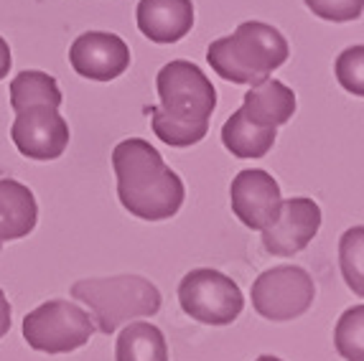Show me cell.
Listing matches in <instances>:
<instances>
[{"label":"cell","mask_w":364,"mask_h":361,"mask_svg":"<svg viewBox=\"0 0 364 361\" xmlns=\"http://www.w3.org/2000/svg\"><path fill=\"white\" fill-rule=\"evenodd\" d=\"M117 199L133 217L164 222L176 217L186 199L183 180L166 166L164 156L143 138H128L112 151Z\"/></svg>","instance_id":"1"},{"label":"cell","mask_w":364,"mask_h":361,"mask_svg":"<svg viewBox=\"0 0 364 361\" xmlns=\"http://www.w3.org/2000/svg\"><path fill=\"white\" fill-rule=\"evenodd\" d=\"M286 36L278 28L260 21H245L232 36L209 43L207 61L222 79L232 85H260L288 61Z\"/></svg>","instance_id":"2"},{"label":"cell","mask_w":364,"mask_h":361,"mask_svg":"<svg viewBox=\"0 0 364 361\" xmlns=\"http://www.w3.org/2000/svg\"><path fill=\"white\" fill-rule=\"evenodd\" d=\"M72 298L90 308L100 333H115L122 323L156 316L161 311V290L140 275L87 277L72 285Z\"/></svg>","instance_id":"3"},{"label":"cell","mask_w":364,"mask_h":361,"mask_svg":"<svg viewBox=\"0 0 364 361\" xmlns=\"http://www.w3.org/2000/svg\"><path fill=\"white\" fill-rule=\"evenodd\" d=\"M95 333L90 313H85L77 303L49 301L33 308L23 318V338L33 351L41 354H69L82 349Z\"/></svg>","instance_id":"4"},{"label":"cell","mask_w":364,"mask_h":361,"mask_svg":"<svg viewBox=\"0 0 364 361\" xmlns=\"http://www.w3.org/2000/svg\"><path fill=\"white\" fill-rule=\"evenodd\" d=\"M156 90L161 97V109L168 117L209 125V117L217 107V90L196 64L183 59L168 61L158 72Z\"/></svg>","instance_id":"5"},{"label":"cell","mask_w":364,"mask_h":361,"mask_svg":"<svg viewBox=\"0 0 364 361\" xmlns=\"http://www.w3.org/2000/svg\"><path fill=\"white\" fill-rule=\"evenodd\" d=\"M178 303L186 316L207 325H230L242 313L245 295L240 285L225 272L191 270L178 283Z\"/></svg>","instance_id":"6"},{"label":"cell","mask_w":364,"mask_h":361,"mask_svg":"<svg viewBox=\"0 0 364 361\" xmlns=\"http://www.w3.org/2000/svg\"><path fill=\"white\" fill-rule=\"evenodd\" d=\"M316 298L311 275L298 265L265 270L252 283V306L267 320H293L304 316Z\"/></svg>","instance_id":"7"},{"label":"cell","mask_w":364,"mask_h":361,"mask_svg":"<svg viewBox=\"0 0 364 361\" xmlns=\"http://www.w3.org/2000/svg\"><path fill=\"white\" fill-rule=\"evenodd\" d=\"M11 138L21 156L33 161H56L69 145V125L56 107L36 104L16 112Z\"/></svg>","instance_id":"8"},{"label":"cell","mask_w":364,"mask_h":361,"mask_svg":"<svg viewBox=\"0 0 364 361\" xmlns=\"http://www.w3.org/2000/svg\"><path fill=\"white\" fill-rule=\"evenodd\" d=\"M230 199L235 217L250 229L262 232L275 222L283 204L278 180L262 168H247L232 178Z\"/></svg>","instance_id":"9"},{"label":"cell","mask_w":364,"mask_h":361,"mask_svg":"<svg viewBox=\"0 0 364 361\" xmlns=\"http://www.w3.org/2000/svg\"><path fill=\"white\" fill-rule=\"evenodd\" d=\"M321 229V209L314 199L296 196L280 204V211L270 227L262 229V244L270 254L291 257L306 249Z\"/></svg>","instance_id":"10"},{"label":"cell","mask_w":364,"mask_h":361,"mask_svg":"<svg viewBox=\"0 0 364 361\" xmlns=\"http://www.w3.org/2000/svg\"><path fill=\"white\" fill-rule=\"evenodd\" d=\"M69 61L79 77L92 82H112L130 67V48L115 33L87 31L72 43Z\"/></svg>","instance_id":"11"},{"label":"cell","mask_w":364,"mask_h":361,"mask_svg":"<svg viewBox=\"0 0 364 361\" xmlns=\"http://www.w3.org/2000/svg\"><path fill=\"white\" fill-rule=\"evenodd\" d=\"M140 33L153 43H176L194 28L191 0H140L135 11Z\"/></svg>","instance_id":"12"},{"label":"cell","mask_w":364,"mask_h":361,"mask_svg":"<svg viewBox=\"0 0 364 361\" xmlns=\"http://www.w3.org/2000/svg\"><path fill=\"white\" fill-rule=\"evenodd\" d=\"M38 222L36 196L16 178H0V244L28 237Z\"/></svg>","instance_id":"13"},{"label":"cell","mask_w":364,"mask_h":361,"mask_svg":"<svg viewBox=\"0 0 364 361\" xmlns=\"http://www.w3.org/2000/svg\"><path fill=\"white\" fill-rule=\"evenodd\" d=\"M242 112L247 120L262 127L286 125L296 112V95L278 79H262L260 85H252V90L245 92Z\"/></svg>","instance_id":"14"},{"label":"cell","mask_w":364,"mask_h":361,"mask_svg":"<svg viewBox=\"0 0 364 361\" xmlns=\"http://www.w3.org/2000/svg\"><path fill=\"white\" fill-rule=\"evenodd\" d=\"M275 133H278L275 127H262L247 120L240 107L222 127V143L237 158H262L273 148Z\"/></svg>","instance_id":"15"},{"label":"cell","mask_w":364,"mask_h":361,"mask_svg":"<svg viewBox=\"0 0 364 361\" xmlns=\"http://www.w3.org/2000/svg\"><path fill=\"white\" fill-rule=\"evenodd\" d=\"M115 361H168L164 331L146 320H128L117 336Z\"/></svg>","instance_id":"16"},{"label":"cell","mask_w":364,"mask_h":361,"mask_svg":"<svg viewBox=\"0 0 364 361\" xmlns=\"http://www.w3.org/2000/svg\"><path fill=\"white\" fill-rule=\"evenodd\" d=\"M61 102H64V97H61L59 82H56L51 74L28 69V72H21L13 77L11 107L16 109V112L36 107V104H49V107L59 109Z\"/></svg>","instance_id":"17"},{"label":"cell","mask_w":364,"mask_h":361,"mask_svg":"<svg viewBox=\"0 0 364 361\" xmlns=\"http://www.w3.org/2000/svg\"><path fill=\"white\" fill-rule=\"evenodd\" d=\"M151 125L153 133L161 143L171 145V148H191V145L201 143L207 138L209 125H196V122H183L176 117H168L161 107H151Z\"/></svg>","instance_id":"18"},{"label":"cell","mask_w":364,"mask_h":361,"mask_svg":"<svg viewBox=\"0 0 364 361\" xmlns=\"http://www.w3.org/2000/svg\"><path fill=\"white\" fill-rule=\"evenodd\" d=\"M362 331H364V308H349L336 323L334 341L339 354L346 361H364V343H362Z\"/></svg>","instance_id":"19"},{"label":"cell","mask_w":364,"mask_h":361,"mask_svg":"<svg viewBox=\"0 0 364 361\" xmlns=\"http://www.w3.org/2000/svg\"><path fill=\"white\" fill-rule=\"evenodd\" d=\"M341 252H339V262H341V272H344L346 283L357 295H364V285H362V227L349 229L344 237H341Z\"/></svg>","instance_id":"20"},{"label":"cell","mask_w":364,"mask_h":361,"mask_svg":"<svg viewBox=\"0 0 364 361\" xmlns=\"http://www.w3.org/2000/svg\"><path fill=\"white\" fill-rule=\"evenodd\" d=\"M364 46H352L341 51L339 59L334 64V72L339 85L344 87L346 92L362 97L364 95Z\"/></svg>","instance_id":"21"},{"label":"cell","mask_w":364,"mask_h":361,"mask_svg":"<svg viewBox=\"0 0 364 361\" xmlns=\"http://www.w3.org/2000/svg\"><path fill=\"white\" fill-rule=\"evenodd\" d=\"M306 6L314 16L331 23H349L362 16L364 0H306Z\"/></svg>","instance_id":"22"},{"label":"cell","mask_w":364,"mask_h":361,"mask_svg":"<svg viewBox=\"0 0 364 361\" xmlns=\"http://www.w3.org/2000/svg\"><path fill=\"white\" fill-rule=\"evenodd\" d=\"M11 331V303H8L6 293L0 290V338Z\"/></svg>","instance_id":"23"},{"label":"cell","mask_w":364,"mask_h":361,"mask_svg":"<svg viewBox=\"0 0 364 361\" xmlns=\"http://www.w3.org/2000/svg\"><path fill=\"white\" fill-rule=\"evenodd\" d=\"M11 46H8V41L3 36H0V79H6L8 72H11Z\"/></svg>","instance_id":"24"},{"label":"cell","mask_w":364,"mask_h":361,"mask_svg":"<svg viewBox=\"0 0 364 361\" xmlns=\"http://www.w3.org/2000/svg\"><path fill=\"white\" fill-rule=\"evenodd\" d=\"M255 361H283V359H278V356H270V354H265V356H257Z\"/></svg>","instance_id":"25"},{"label":"cell","mask_w":364,"mask_h":361,"mask_svg":"<svg viewBox=\"0 0 364 361\" xmlns=\"http://www.w3.org/2000/svg\"><path fill=\"white\" fill-rule=\"evenodd\" d=\"M0 247H3V244H0Z\"/></svg>","instance_id":"26"}]
</instances>
